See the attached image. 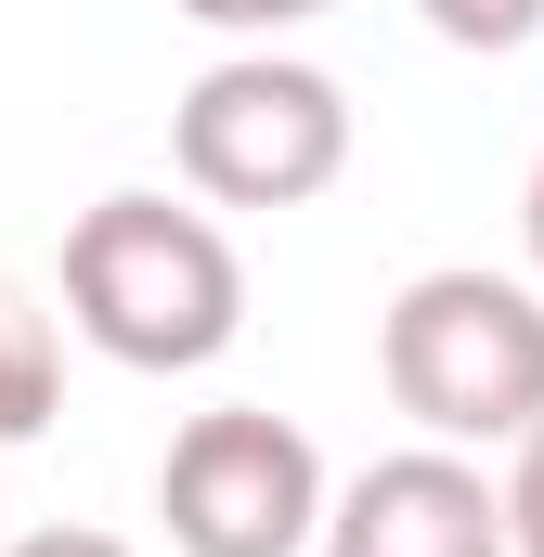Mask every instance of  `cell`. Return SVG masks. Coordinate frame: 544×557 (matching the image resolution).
Masks as SVG:
<instances>
[{
    "label": "cell",
    "mask_w": 544,
    "mask_h": 557,
    "mask_svg": "<svg viewBox=\"0 0 544 557\" xmlns=\"http://www.w3.org/2000/svg\"><path fill=\"white\" fill-rule=\"evenodd\" d=\"M65 324L131 376H195L247 337V260L208 208L91 195L65 221Z\"/></svg>",
    "instance_id": "cell-1"
},
{
    "label": "cell",
    "mask_w": 544,
    "mask_h": 557,
    "mask_svg": "<svg viewBox=\"0 0 544 557\" xmlns=\"http://www.w3.org/2000/svg\"><path fill=\"white\" fill-rule=\"evenodd\" d=\"M376 376L428 441L454 454H519L544 428V285L441 260L376 311Z\"/></svg>",
    "instance_id": "cell-2"
},
{
    "label": "cell",
    "mask_w": 544,
    "mask_h": 557,
    "mask_svg": "<svg viewBox=\"0 0 544 557\" xmlns=\"http://www.w3.org/2000/svg\"><path fill=\"white\" fill-rule=\"evenodd\" d=\"M169 156H182V182L208 208H311L350 169V91L260 39V52H234V65H208L182 91Z\"/></svg>",
    "instance_id": "cell-3"
},
{
    "label": "cell",
    "mask_w": 544,
    "mask_h": 557,
    "mask_svg": "<svg viewBox=\"0 0 544 557\" xmlns=\"http://www.w3.org/2000/svg\"><path fill=\"white\" fill-rule=\"evenodd\" d=\"M324 506H337V480H324L311 428L272 416V403L195 416L169 441V467H156V519H169L182 557H311Z\"/></svg>",
    "instance_id": "cell-4"
},
{
    "label": "cell",
    "mask_w": 544,
    "mask_h": 557,
    "mask_svg": "<svg viewBox=\"0 0 544 557\" xmlns=\"http://www.w3.org/2000/svg\"><path fill=\"white\" fill-rule=\"evenodd\" d=\"M311 557H519L506 545V480H480V454H454V441L376 454L363 480H337Z\"/></svg>",
    "instance_id": "cell-5"
},
{
    "label": "cell",
    "mask_w": 544,
    "mask_h": 557,
    "mask_svg": "<svg viewBox=\"0 0 544 557\" xmlns=\"http://www.w3.org/2000/svg\"><path fill=\"white\" fill-rule=\"evenodd\" d=\"M52 403H65V337H52V311H39L26 285L0 273V454H13V441H39Z\"/></svg>",
    "instance_id": "cell-6"
},
{
    "label": "cell",
    "mask_w": 544,
    "mask_h": 557,
    "mask_svg": "<svg viewBox=\"0 0 544 557\" xmlns=\"http://www.w3.org/2000/svg\"><path fill=\"white\" fill-rule=\"evenodd\" d=\"M415 13L454 52H519V39H544V0H415Z\"/></svg>",
    "instance_id": "cell-7"
},
{
    "label": "cell",
    "mask_w": 544,
    "mask_h": 557,
    "mask_svg": "<svg viewBox=\"0 0 544 557\" xmlns=\"http://www.w3.org/2000/svg\"><path fill=\"white\" fill-rule=\"evenodd\" d=\"M169 13H195V26H221V39H285V26H311V13H337V0H169Z\"/></svg>",
    "instance_id": "cell-8"
},
{
    "label": "cell",
    "mask_w": 544,
    "mask_h": 557,
    "mask_svg": "<svg viewBox=\"0 0 544 557\" xmlns=\"http://www.w3.org/2000/svg\"><path fill=\"white\" fill-rule=\"evenodd\" d=\"M506 545H519V557H544V428L506 454Z\"/></svg>",
    "instance_id": "cell-9"
},
{
    "label": "cell",
    "mask_w": 544,
    "mask_h": 557,
    "mask_svg": "<svg viewBox=\"0 0 544 557\" xmlns=\"http://www.w3.org/2000/svg\"><path fill=\"white\" fill-rule=\"evenodd\" d=\"M0 557H131L118 532H91V519H52V532H13Z\"/></svg>",
    "instance_id": "cell-10"
},
{
    "label": "cell",
    "mask_w": 544,
    "mask_h": 557,
    "mask_svg": "<svg viewBox=\"0 0 544 557\" xmlns=\"http://www.w3.org/2000/svg\"><path fill=\"white\" fill-rule=\"evenodd\" d=\"M519 247H532V285H544V169H532V195H519Z\"/></svg>",
    "instance_id": "cell-11"
}]
</instances>
